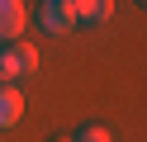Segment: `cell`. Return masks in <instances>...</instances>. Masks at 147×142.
<instances>
[{"label":"cell","mask_w":147,"mask_h":142,"mask_svg":"<svg viewBox=\"0 0 147 142\" xmlns=\"http://www.w3.org/2000/svg\"><path fill=\"white\" fill-rule=\"evenodd\" d=\"M33 71H38V47H29V43L0 47V85L19 81V76H33Z\"/></svg>","instance_id":"obj_1"},{"label":"cell","mask_w":147,"mask_h":142,"mask_svg":"<svg viewBox=\"0 0 147 142\" xmlns=\"http://www.w3.org/2000/svg\"><path fill=\"white\" fill-rule=\"evenodd\" d=\"M67 9H71L76 24L100 28V24H109V14H114V0H67Z\"/></svg>","instance_id":"obj_2"},{"label":"cell","mask_w":147,"mask_h":142,"mask_svg":"<svg viewBox=\"0 0 147 142\" xmlns=\"http://www.w3.org/2000/svg\"><path fill=\"white\" fill-rule=\"evenodd\" d=\"M38 24L48 28L52 38H62V33H71V28H76V19H71L67 0H48V5H43V19H38Z\"/></svg>","instance_id":"obj_3"},{"label":"cell","mask_w":147,"mask_h":142,"mask_svg":"<svg viewBox=\"0 0 147 142\" xmlns=\"http://www.w3.org/2000/svg\"><path fill=\"white\" fill-rule=\"evenodd\" d=\"M29 14H24V0H0V38H19Z\"/></svg>","instance_id":"obj_4"},{"label":"cell","mask_w":147,"mask_h":142,"mask_svg":"<svg viewBox=\"0 0 147 142\" xmlns=\"http://www.w3.org/2000/svg\"><path fill=\"white\" fill-rule=\"evenodd\" d=\"M24 118V95L14 85H0V128H14Z\"/></svg>","instance_id":"obj_5"},{"label":"cell","mask_w":147,"mask_h":142,"mask_svg":"<svg viewBox=\"0 0 147 142\" xmlns=\"http://www.w3.org/2000/svg\"><path fill=\"white\" fill-rule=\"evenodd\" d=\"M71 142H114V133H109V128H100V123H90V128L71 133Z\"/></svg>","instance_id":"obj_6"},{"label":"cell","mask_w":147,"mask_h":142,"mask_svg":"<svg viewBox=\"0 0 147 142\" xmlns=\"http://www.w3.org/2000/svg\"><path fill=\"white\" fill-rule=\"evenodd\" d=\"M57 142H71V137H57Z\"/></svg>","instance_id":"obj_7"}]
</instances>
